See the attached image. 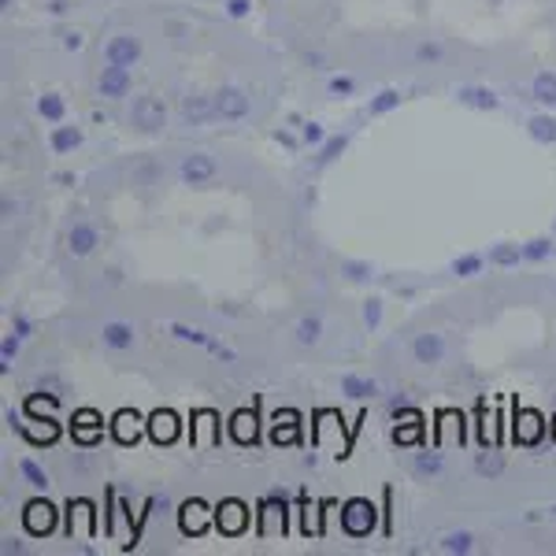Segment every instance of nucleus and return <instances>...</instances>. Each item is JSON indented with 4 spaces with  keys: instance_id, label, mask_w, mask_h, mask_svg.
<instances>
[{
    "instance_id": "nucleus-22",
    "label": "nucleus",
    "mask_w": 556,
    "mask_h": 556,
    "mask_svg": "<svg viewBox=\"0 0 556 556\" xmlns=\"http://www.w3.org/2000/svg\"><path fill=\"white\" fill-rule=\"evenodd\" d=\"M486 264H490L486 253H464V256H456V260H453V275L475 278V275H482V267H486Z\"/></svg>"
},
{
    "instance_id": "nucleus-33",
    "label": "nucleus",
    "mask_w": 556,
    "mask_h": 556,
    "mask_svg": "<svg viewBox=\"0 0 556 556\" xmlns=\"http://www.w3.org/2000/svg\"><path fill=\"white\" fill-rule=\"evenodd\" d=\"M223 8H227L230 20H245L253 12V0H223Z\"/></svg>"
},
{
    "instance_id": "nucleus-17",
    "label": "nucleus",
    "mask_w": 556,
    "mask_h": 556,
    "mask_svg": "<svg viewBox=\"0 0 556 556\" xmlns=\"http://www.w3.org/2000/svg\"><path fill=\"white\" fill-rule=\"evenodd\" d=\"M490 267H516L519 260H523V245H516V241H497V245L486 253Z\"/></svg>"
},
{
    "instance_id": "nucleus-21",
    "label": "nucleus",
    "mask_w": 556,
    "mask_h": 556,
    "mask_svg": "<svg viewBox=\"0 0 556 556\" xmlns=\"http://www.w3.org/2000/svg\"><path fill=\"white\" fill-rule=\"evenodd\" d=\"M20 475H23L26 486H34V490H49L52 486L49 471H45L41 464L34 460V456H23V460H20Z\"/></svg>"
},
{
    "instance_id": "nucleus-12",
    "label": "nucleus",
    "mask_w": 556,
    "mask_h": 556,
    "mask_svg": "<svg viewBox=\"0 0 556 556\" xmlns=\"http://www.w3.org/2000/svg\"><path fill=\"white\" fill-rule=\"evenodd\" d=\"M338 386H342V397H349V401H367V397H375V393L382 390L371 375H361V371H345Z\"/></svg>"
},
{
    "instance_id": "nucleus-26",
    "label": "nucleus",
    "mask_w": 556,
    "mask_h": 556,
    "mask_svg": "<svg viewBox=\"0 0 556 556\" xmlns=\"http://www.w3.org/2000/svg\"><path fill=\"white\" fill-rule=\"evenodd\" d=\"M172 334H175V338H182V342L201 345V349H208V345H212V338L204 334L201 327H186V323H172Z\"/></svg>"
},
{
    "instance_id": "nucleus-23",
    "label": "nucleus",
    "mask_w": 556,
    "mask_h": 556,
    "mask_svg": "<svg viewBox=\"0 0 556 556\" xmlns=\"http://www.w3.org/2000/svg\"><path fill=\"white\" fill-rule=\"evenodd\" d=\"M182 112H186V119H190L193 127H197V123H204V119H212V115H215L212 97H186Z\"/></svg>"
},
{
    "instance_id": "nucleus-24",
    "label": "nucleus",
    "mask_w": 556,
    "mask_h": 556,
    "mask_svg": "<svg viewBox=\"0 0 556 556\" xmlns=\"http://www.w3.org/2000/svg\"><path fill=\"white\" fill-rule=\"evenodd\" d=\"M471 549H475V534L471 531H450V534L442 538V553H453V556L460 553L464 556V553H471Z\"/></svg>"
},
{
    "instance_id": "nucleus-29",
    "label": "nucleus",
    "mask_w": 556,
    "mask_h": 556,
    "mask_svg": "<svg viewBox=\"0 0 556 556\" xmlns=\"http://www.w3.org/2000/svg\"><path fill=\"white\" fill-rule=\"evenodd\" d=\"M416 471L430 475V479H434V475H442V453H419L416 456Z\"/></svg>"
},
{
    "instance_id": "nucleus-37",
    "label": "nucleus",
    "mask_w": 556,
    "mask_h": 556,
    "mask_svg": "<svg viewBox=\"0 0 556 556\" xmlns=\"http://www.w3.org/2000/svg\"><path fill=\"white\" fill-rule=\"evenodd\" d=\"M83 45H86V38H83V34H78V30H67V34H64V49L78 52V49H83Z\"/></svg>"
},
{
    "instance_id": "nucleus-15",
    "label": "nucleus",
    "mask_w": 556,
    "mask_h": 556,
    "mask_svg": "<svg viewBox=\"0 0 556 556\" xmlns=\"http://www.w3.org/2000/svg\"><path fill=\"white\" fill-rule=\"evenodd\" d=\"M531 97L542 108H556V71H538L531 83Z\"/></svg>"
},
{
    "instance_id": "nucleus-6",
    "label": "nucleus",
    "mask_w": 556,
    "mask_h": 556,
    "mask_svg": "<svg viewBox=\"0 0 556 556\" xmlns=\"http://www.w3.org/2000/svg\"><path fill=\"white\" fill-rule=\"evenodd\" d=\"M101 342L104 349H112V353H130L134 342H138V330H134V323L127 319H108L101 327Z\"/></svg>"
},
{
    "instance_id": "nucleus-13",
    "label": "nucleus",
    "mask_w": 556,
    "mask_h": 556,
    "mask_svg": "<svg viewBox=\"0 0 556 556\" xmlns=\"http://www.w3.org/2000/svg\"><path fill=\"white\" fill-rule=\"evenodd\" d=\"M38 115L49 127H56V123H67V101H64V93H41L38 97Z\"/></svg>"
},
{
    "instance_id": "nucleus-8",
    "label": "nucleus",
    "mask_w": 556,
    "mask_h": 556,
    "mask_svg": "<svg viewBox=\"0 0 556 556\" xmlns=\"http://www.w3.org/2000/svg\"><path fill=\"white\" fill-rule=\"evenodd\" d=\"M342 523H345L349 534H356V538L367 534L375 527V505L371 501H361V497L349 501V505L342 508Z\"/></svg>"
},
{
    "instance_id": "nucleus-31",
    "label": "nucleus",
    "mask_w": 556,
    "mask_h": 556,
    "mask_svg": "<svg viewBox=\"0 0 556 556\" xmlns=\"http://www.w3.org/2000/svg\"><path fill=\"white\" fill-rule=\"evenodd\" d=\"M364 323L371 330H379V323H382V301L379 298H367L364 301Z\"/></svg>"
},
{
    "instance_id": "nucleus-28",
    "label": "nucleus",
    "mask_w": 556,
    "mask_h": 556,
    "mask_svg": "<svg viewBox=\"0 0 556 556\" xmlns=\"http://www.w3.org/2000/svg\"><path fill=\"white\" fill-rule=\"evenodd\" d=\"M330 134H327V127L323 123H316V119H308V123H301V141L304 146H312V149H319L323 141H327Z\"/></svg>"
},
{
    "instance_id": "nucleus-30",
    "label": "nucleus",
    "mask_w": 556,
    "mask_h": 556,
    "mask_svg": "<svg viewBox=\"0 0 556 556\" xmlns=\"http://www.w3.org/2000/svg\"><path fill=\"white\" fill-rule=\"evenodd\" d=\"M327 89H330V97H353L356 93V78L353 75H334L327 83Z\"/></svg>"
},
{
    "instance_id": "nucleus-9",
    "label": "nucleus",
    "mask_w": 556,
    "mask_h": 556,
    "mask_svg": "<svg viewBox=\"0 0 556 556\" xmlns=\"http://www.w3.org/2000/svg\"><path fill=\"white\" fill-rule=\"evenodd\" d=\"M97 245H101V230H97L93 223H86V219H83V223H75V227L67 230V249H71V256L83 260V256L93 253Z\"/></svg>"
},
{
    "instance_id": "nucleus-3",
    "label": "nucleus",
    "mask_w": 556,
    "mask_h": 556,
    "mask_svg": "<svg viewBox=\"0 0 556 556\" xmlns=\"http://www.w3.org/2000/svg\"><path fill=\"white\" fill-rule=\"evenodd\" d=\"M141 52H146V45H141L138 34H115V38H108L104 45V64L134 67L141 60Z\"/></svg>"
},
{
    "instance_id": "nucleus-11",
    "label": "nucleus",
    "mask_w": 556,
    "mask_h": 556,
    "mask_svg": "<svg viewBox=\"0 0 556 556\" xmlns=\"http://www.w3.org/2000/svg\"><path fill=\"white\" fill-rule=\"evenodd\" d=\"M456 101L464 108H475V112H497L501 108V97L490 86H460L456 89Z\"/></svg>"
},
{
    "instance_id": "nucleus-19",
    "label": "nucleus",
    "mask_w": 556,
    "mask_h": 556,
    "mask_svg": "<svg viewBox=\"0 0 556 556\" xmlns=\"http://www.w3.org/2000/svg\"><path fill=\"white\" fill-rule=\"evenodd\" d=\"M393 108H401V89L386 86V89H379V93L371 97V104H367V115H371V119H379V115H390Z\"/></svg>"
},
{
    "instance_id": "nucleus-2",
    "label": "nucleus",
    "mask_w": 556,
    "mask_h": 556,
    "mask_svg": "<svg viewBox=\"0 0 556 556\" xmlns=\"http://www.w3.org/2000/svg\"><path fill=\"white\" fill-rule=\"evenodd\" d=\"M178 175H182L186 186H208L215 175H219V160L212 156V152H190V156H182V164H178Z\"/></svg>"
},
{
    "instance_id": "nucleus-5",
    "label": "nucleus",
    "mask_w": 556,
    "mask_h": 556,
    "mask_svg": "<svg viewBox=\"0 0 556 556\" xmlns=\"http://www.w3.org/2000/svg\"><path fill=\"white\" fill-rule=\"evenodd\" d=\"M412 356H416V364H424V367H438L445 361V334H438V330L416 334L412 338Z\"/></svg>"
},
{
    "instance_id": "nucleus-4",
    "label": "nucleus",
    "mask_w": 556,
    "mask_h": 556,
    "mask_svg": "<svg viewBox=\"0 0 556 556\" xmlns=\"http://www.w3.org/2000/svg\"><path fill=\"white\" fill-rule=\"evenodd\" d=\"M130 89H134L130 67L108 64V67L101 71V78H97V93L108 97V101H123V97H130Z\"/></svg>"
},
{
    "instance_id": "nucleus-36",
    "label": "nucleus",
    "mask_w": 556,
    "mask_h": 556,
    "mask_svg": "<svg viewBox=\"0 0 556 556\" xmlns=\"http://www.w3.org/2000/svg\"><path fill=\"white\" fill-rule=\"evenodd\" d=\"M275 141H278V146H286V149H293V152H298V149L304 146V141H301V138H293L290 130H275Z\"/></svg>"
},
{
    "instance_id": "nucleus-25",
    "label": "nucleus",
    "mask_w": 556,
    "mask_h": 556,
    "mask_svg": "<svg viewBox=\"0 0 556 556\" xmlns=\"http://www.w3.org/2000/svg\"><path fill=\"white\" fill-rule=\"evenodd\" d=\"M342 275L349 278V282H367V278L375 275V267L367 264V260H353V256H345V260H342Z\"/></svg>"
},
{
    "instance_id": "nucleus-38",
    "label": "nucleus",
    "mask_w": 556,
    "mask_h": 556,
    "mask_svg": "<svg viewBox=\"0 0 556 556\" xmlns=\"http://www.w3.org/2000/svg\"><path fill=\"white\" fill-rule=\"evenodd\" d=\"M45 12H49V15H67V0H49V4H45Z\"/></svg>"
},
{
    "instance_id": "nucleus-41",
    "label": "nucleus",
    "mask_w": 556,
    "mask_h": 556,
    "mask_svg": "<svg viewBox=\"0 0 556 556\" xmlns=\"http://www.w3.org/2000/svg\"><path fill=\"white\" fill-rule=\"evenodd\" d=\"M553 516H556V508H553Z\"/></svg>"
},
{
    "instance_id": "nucleus-40",
    "label": "nucleus",
    "mask_w": 556,
    "mask_h": 556,
    "mask_svg": "<svg viewBox=\"0 0 556 556\" xmlns=\"http://www.w3.org/2000/svg\"><path fill=\"white\" fill-rule=\"evenodd\" d=\"M553 238H556V219H553Z\"/></svg>"
},
{
    "instance_id": "nucleus-7",
    "label": "nucleus",
    "mask_w": 556,
    "mask_h": 556,
    "mask_svg": "<svg viewBox=\"0 0 556 556\" xmlns=\"http://www.w3.org/2000/svg\"><path fill=\"white\" fill-rule=\"evenodd\" d=\"M164 123H167V108L160 97H138V101H134V127L160 130Z\"/></svg>"
},
{
    "instance_id": "nucleus-16",
    "label": "nucleus",
    "mask_w": 556,
    "mask_h": 556,
    "mask_svg": "<svg viewBox=\"0 0 556 556\" xmlns=\"http://www.w3.org/2000/svg\"><path fill=\"white\" fill-rule=\"evenodd\" d=\"M553 256H556V238L553 235L523 241V260H527V264H545V260H553Z\"/></svg>"
},
{
    "instance_id": "nucleus-14",
    "label": "nucleus",
    "mask_w": 556,
    "mask_h": 556,
    "mask_svg": "<svg viewBox=\"0 0 556 556\" xmlns=\"http://www.w3.org/2000/svg\"><path fill=\"white\" fill-rule=\"evenodd\" d=\"M527 134L538 141V146H556V115L549 112H538L527 119Z\"/></svg>"
},
{
    "instance_id": "nucleus-27",
    "label": "nucleus",
    "mask_w": 556,
    "mask_h": 556,
    "mask_svg": "<svg viewBox=\"0 0 556 556\" xmlns=\"http://www.w3.org/2000/svg\"><path fill=\"white\" fill-rule=\"evenodd\" d=\"M416 60H419V64H442L445 45L442 41H419L416 45Z\"/></svg>"
},
{
    "instance_id": "nucleus-32",
    "label": "nucleus",
    "mask_w": 556,
    "mask_h": 556,
    "mask_svg": "<svg viewBox=\"0 0 556 556\" xmlns=\"http://www.w3.org/2000/svg\"><path fill=\"white\" fill-rule=\"evenodd\" d=\"M20 345H23V338L15 334H4V345H0V356H4V371H8V364H12V356H20Z\"/></svg>"
},
{
    "instance_id": "nucleus-39",
    "label": "nucleus",
    "mask_w": 556,
    "mask_h": 556,
    "mask_svg": "<svg viewBox=\"0 0 556 556\" xmlns=\"http://www.w3.org/2000/svg\"><path fill=\"white\" fill-rule=\"evenodd\" d=\"M304 64H312V67H323V52H308V56H304Z\"/></svg>"
},
{
    "instance_id": "nucleus-34",
    "label": "nucleus",
    "mask_w": 556,
    "mask_h": 556,
    "mask_svg": "<svg viewBox=\"0 0 556 556\" xmlns=\"http://www.w3.org/2000/svg\"><path fill=\"white\" fill-rule=\"evenodd\" d=\"M12 330H15V334H20V338H23V342H26V338H30V334H34V323H30V319H26V316H23V312H15V316H12Z\"/></svg>"
},
{
    "instance_id": "nucleus-18",
    "label": "nucleus",
    "mask_w": 556,
    "mask_h": 556,
    "mask_svg": "<svg viewBox=\"0 0 556 556\" xmlns=\"http://www.w3.org/2000/svg\"><path fill=\"white\" fill-rule=\"evenodd\" d=\"M293 338H298V345H304V349L319 345V338H323V319H319V316H301V319H298V327H293Z\"/></svg>"
},
{
    "instance_id": "nucleus-10",
    "label": "nucleus",
    "mask_w": 556,
    "mask_h": 556,
    "mask_svg": "<svg viewBox=\"0 0 556 556\" xmlns=\"http://www.w3.org/2000/svg\"><path fill=\"white\" fill-rule=\"evenodd\" d=\"M86 141V134L78 123H56V127L49 130V149L56 152V156H67V152H75L78 146Z\"/></svg>"
},
{
    "instance_id": "nucleus-1",
    "label": "nucleus",
    "mask_w": 556,
    "mask_h": 556,
    "mask_svg": "<svg viewBox=\"0 0 556 556\" xmlns=\"http://www.w3.org/2000/svg\"><path fill=\"white\" fill-rule=\"evenodd\" d=\"M212 108H215V119H245L253 101H249L245 89L223 86V89H215V93H212Z\"/></svg>"
},
{
    "instance_id": "nucleus-35",
    "label": "nucleus",
    "mask_w": 556,
    "mask_h": 556,
    "mask_svg": "<svg viewBox=\"0 0 556 556\" xmlns=\"http://www.w3.org/2000/svg\"><path fill=\"white\" fill-rule=\"evenodd\" d=\"M208 353H212V356H219V361H227V364H235V361H238V353H235V349H227V345H219V342H215V338H212V345H208Z\"/></svg>"
},
{
    "instance_id": "nucleus-20",
    "label": "nucleus",
    "mask_w": 556,
    "mask_h": 556,
    "mask_svg": "<svg viewBox=\"0 0 556 556\" xmlns=\"http://www.w3.org/2000/svg\"><path fill=\"white\" fill-rule=\"evenodd\" d=\"M349 149V134H330L327 141L316 149V167H327V164H334L338 156Z\"/></svg>"
}]
</instances>
